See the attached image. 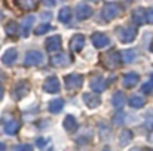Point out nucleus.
Listing matches in <instances>:
<instances>
[{
	"instance_id": "nucleus-1",
	"label": "nucleus",
	"mask_w": 153,
	"mask_h": 151,
	"mask_svg": "<svg viewBox=\"0 0 153 151\" xmlns=\"http://www.w3.org/2000/svg\"><path fill=\"white\" fill-rule=\"evenodd\" d=\"M116 34H117V39L122 43H131L135 39V36H137V30L134 27L122 25V27H117L116 28Z\"/></svg>"
},
{
	"instance_id": "nucleus-2",
	"label": "nucleus",
	"mask_w": 153,
	"mask_h": 151,
	"mask_svg": "<svg viewBox=\"0 0 153 151\" xmlns=\"http://www.w3.org/2000/svg\"><path fill=\"white\" fill-rule=\"evenodd\" d=\"M64 83H65V88L68 91H79L83 85V77L80 74H67L64 77Z\"/></svg>"
},
{
	"instance_id": "nucleus-3",
	"label": "nucleus",
	"mask_w": 153,
	"mask_h": 151,
	"mask_svg": "<svg viewBox=\"0 0 153 151\" xmlns=\"http://www.w3.org/2000/svg\"><path fill=\"white\" fill-rule=\"evenodd\" d=\"M102 62H104V65L107 67V68H110V70H113V68H117L119 65H120V52H116V50H111V52H108V53H105L104 56H102Z\"/></svg>"
},
{
	"instance_id": "nucleus-4",
	"label": "nucleus",
	"mask_w": 153,
	"mask_h": 151,
	"mask_svg": "<svg viewBox=\"0 0 153 151\" xmlns=\"http://www.w3.org/2000/svg\"><path fill=\"white\" fill-rule=\"evenodd\" d=\"M120 9L116 3H111V1H107L104 4V9H102V18L104 21H111L113 18H116L119 15Z\"/></svg>"
},
{
	"instance_id": "nucleus-5",
	"label": "nucleus",
	"mask_w": 153,
	"mask_h": 151,
	"mask_svg": "<svg viewBox=\"0 0 153 151\" xmlns=\"http://www.w3.org/2000/svg\"><path fill=\"white\" fill-rule=\"evenodd\" d=\"M42 61H43V55H42L39 50H30V52H27V55H25L24 64H25L27 67H34V65L42 64Z\"/></svg>"
},
{
	"instance_id": "nucleus-6",
	"label": "nucleus",
	"mask_w": 153,
	"mask_h": 151,
	"mask_svg": "<svg viewBox=\"0 0 153 151\" xmlns=\"http://www.w3.org/2000/svg\"><path fill=\"white\" fill-rule=\"evenodd\" d=\"M91 40H92V45H94L97 49L107 48V46L110 45V39H108L105 34H102V33H94L92 37H91Z\"/></svg>"
},
{
	"instance_id": "nucleus-7",
	"label": "nucleus",
	"mask_w": 153,
	"mask_h": 151,
	"mask_svg": "<svg viewBox=\"0 0 153 151\" xmlns=\"http://www.w3.org/2000/svg\"><path fill=\"white\" fill-rule=\"evenodd\" d=\"M59 80L56 77H48L43 83V91L48 92V94H58L59 92Z\"/></svg>"
},
{
	"instance_id": "nucleus-8",
	"label": "nucleus",
	"mask_w": 153,
	"mask_h": 151,
	"mask_svg": "<svg viewBox=\"0 0 153 151\" xmlns=\"http://www.w3.org/2000/svg\"><path fill=\"white\" fill-rule=\"evenodd\" d=\"M105 88H107V82L102 79L101 76H95V77L91 79V89H92L97 95L101 94V92H104Z\"/></svg>"
},
{
	"instance_id": "nucleus-9",
	"label": "nucleus",
	"mask_w": 153,
	"mask_h": 151,
	"mask_svg": "<svg viewBox=\"0 0 153 151\" xmlns=\"http://www.w3.org/2000/svg\"><path fill=\"white\" fill-rule=\"evenodd\" d=\"M85 46V36L83 34H74L70 40V48L73 52H80Z\"/></svg>"
},
{
	"instance_id": "nucleus-10",
	"label": "nucleus",
	"mask_w": 153,
	"mask_h": 151,
	"mask_svg": "<svg viewBox=\"0 0 153 151\" xmlns=\"http://www.w3.org/2000/svg\"><path fill=\"white\" fill-rule=\"evenodd\" d=\"M92 15V9L86 4V3H80L76 7V16L82 21V19H88Z\"/></svg>"
},
{
	"instance_id": "nucleus-11",
	"label": "nucleus",
	"mask_w": 153,
	"mask_h": 151,
	"mask_svg": "<svg viewBox=\"0 0 153 151\" xmlns=\"http://www.w3.org/2000/svg\"><path fill=\"white\" fill-rule=\"evenodd\" d=\"M28 91H30L28 83L21 82V83H18V85L15 86V89H13V98H15V99H22V98L28 94Z\"/></svg>"
},
{
	"instance_id": "nucleus-12",
	"label": "nucleus",
	"mask_w": 153,
	"mask_h": 151,
	"mask_svg": "<svg viewBox=\"0 0 153 151\" xmlns=\"http://www.w3.org/2000/svg\"><path fill=\"white\" fill-rule=\"evenodd\" d=\"M70 62V58L65 55V53H55V55H52L51 58V64L52 67H64V65H67Z\"/></svg>"
},
{
	"instance_id": "nucleus-13",
	"label": "nucleus",
	"mask_w": 153,
	"mask_h": 151,
	"mask_svg": "<svg viewBox=\"0 0 153 151\" xmlns=\"http://www.w3.org/2000/svg\"><path fill=\"white\" fill-rule=\"evenodd\" d=\"M16 58H18V50L15 49V48H10V49H7L3 53L1 62H3L4 65H12V64L16 61Z\"/></svg>"
},
{
	"instance_id": "nucleus-14",
	"label": "nucleus",
	"mask_w": 153,
	"mask_h": 151,
	"mask_svg": "<svg viewBox=\"0 0 153 151\" xmlns=\"http://www.w3.org/2000/svg\"><path fill=\"white\" fill-rule=\"evenodd\" d=\"M83 102L89 107V108H97V107H100V104H101V99H100V96L97 95V94H83Z\"/></svg>"
},
{
	"instance_id": "nucleus-15",
	"label": "nucleus",
	"mask_w": 153,
	"mask_h": 151,
	"mask_svg": "<svg viewBox=\"0 0 153 151\" xmlns=\"http://www.w3.org/2000/svg\"><path fill=\"white\" fill-rule=\"evenodd\" d=\"M61 37L59 36H52L46 40V49L49 52H58L61 49Z\"/></svg>"
},
{
	"instance_id": "nucleus-16",
	"label": "nucleus",
	"mask_w": 153,
	"mask_h": 151,
	"mask_svg": "<svg viewBox=\"0 0 153 151\" xmlns=\"http://www.w3.org/2000/svg\"><path fill=\"white\" fill-rule=\"evenodd\" d=\"M138 83V74L137 73H128L123 76V86L125 88H134Z\"/></svg>"
},
{
	"instance_id": "nucleus-17",
	"label": "nucleus",
	"mask_w": 153,
	"mask_h": 151,
	"mask_svg": "<svg viewBox=\"0 0 153 151\" xmlns=\"http://www.w3.org/2000/svg\"><path fill=\"white\" fill-rule=\"evenodd\" d=\"M135 58H137V50L128 49V50H122L120 52V61L123 64H131Z\"/></svg>"
},
{
	"instance_id": "nucleus-18",
	"label": "nucleus",
	"mask_w": 153,
	"mask_h": 151,
	"mask_svg": "<svg viewBox=\"0 0 153 151\" xmlns=\"http://www.w3.org/2000/svg\"><path fill=\"white\" fill-rule=\"evenodd\" d=\"M132 19H134V22L137 24V25H143L147 19H146V10L144 9H135L134 10V13H132Z\"/></svg>"
},
{
	"instance_id": "nucleus-19",
	"label": "nucleus",
	"mask_w": 153,
	"mask_h": 151,
	"mask_svg": "<svg viewBox=\"0 0 153 151\" xmlns=\"http://www.w3.org/2000/svg\"><path fill=\"white\" fill-rule=\"evenodd\" d=\"M34 16H27V18H24V21H22V25H21V30H22V36L24 37H27L28 36V31H30V28L33 27V24H34Z\"/></svg>"
},
{
	"instance_id": "nucleus-20",
	"label": "nucleus",
	"mask_w": 153,
	"mask_h": 151,
	"mask_svg": "<svg viewBox=\"0 0 153 151\" xmlns=\"http://www.w3.org/2000/svg\"><path fill=\"white\" fill-rule=\"evenodd\" d=\"M64 127H65V130H68L70 133L74 132V130L77 129V122H76V119L68 114V116L64 119Z\"/></svg>"
},
{
	"instance_id": "nucleus-21",
	"label": "nucleus",
	"mask_w": 153,
	"mask_h": 151,
	"mask_svg": "<svg viewBox=\"0 0 153 151\" xmlns=\"http://www.w3.org/2000/svg\"><path fill=\"white\" fill-rule=\"evenodd\" d=\"M19 130V122L18 120H10L4 124V132L7 135H15Z\"/></svg>"
},
{
	"instance_id": "nucleus-22",
	"label": "nucleus",
	"mask_w": 153,
	"mask_h": 151,
	"mask_svg": "<svg viewBox=\"0 0 153 151\" xmlns=\"http://www.w3.org/2000/svg\"><path fill=\"white\" fill-rule=\"evenodd\" d=\"M113 105L116 107V108H122L123 105H125V102H126V96L122 94V92H116L114 95H113Z\"/></svg>"
},
{
	"instance_id": "nucleus-23",
	"label": "nucleus",
	"mask_w": 153,
	"mask_h": 151,
	"mask_svg": "<svg viewBox=\"0 0 153 151\" xmlns=\"http://www.w3.org/2000/svg\"><path fill=\"white\" fill-rule=\"evenodd\" d=\"M62 107H64V101L61 99V98L53 99V101H51V102H49V111H51L52 114L59 113V111L62 110Z\"/></svg>"
},
{
	"instance_id": "nucleus-24",
	"label": "nucleus",
	"mask_w": 153,
	"mask_h": 151,
	"mask_svg": "<svg viewBox=\"0 0 153 151\" xmlns=\"http://www.w3.org/2000/svg\"><path fill=\"white\" fill-rule=\"evenodd\" d=\"M129 105L132 107V108H141V107H144V104H146V101L143 96H140V95H135V96H132V98H129Z\"/></svg>"
},
{
	"instance_id": "nucleus-25",
	"label": "nucleus",
	"mask_w": 153,
	"mask_h": 151,
	"mask_svg": "<svg viewBox=\"0 0 153 151\" xmlns=\"http://www.w3.org/2000/svg\"><path fill=\"white\" fill-rule=\"evenodd\" d=\"M70 18H71V10L70 7H62L58 13V19L61 22H70Z\"/></svg>"
},
{
	"instance_id": "nucleus-26",
	"label": "nucleus",
	"mask_w": 153,
	"mask_h": 151,
	"mask_svg": "<svg viewBox=\"0 0 153 151\" xmlns=\"http://www.w3.org/2000/svg\"><path fill=\"white\" fill-rule=\"evenodd\" d=\"M131 139H132V132L128 130V129H125V130H122V133H120L119 144H120V145H126L128 142H131Z\"/></svg>"
},
{
	"instance_id": "nucleus-27",
	"label": "nucleus",
	"mask_w": 153,
	"mask_h": 151,
	"mask_svg": "<svg viewBox=\"0 0 153 151\" xmlns=\"http://www.w3.org/2000/svg\"><path fill=\"white\" fill-rule=\"evenodd\" d=\"M4 30H6L7 36H15V34L18 33V30H19V28H18V24H16V22L10 21V22H7V24H6Z\"/></svg>"
},
{
	"instance_id": "nucleus-28",
	"label": "nucleus",
	"mask_w": 153,
	"mask_h": 151,
	"mask_svg": "<svg viewBox=\"0 0 153 151\" xmlns=\"http://www.w3.org/2000/svg\"><path fill=\"white\" fill-rule=\"evenodd\" d=\"M51 30V25L49 24H42V25H39L36 30H34V33L37 34V36H40V34H45V33H48Z\"/></svg>"
},
{
	"instance_id": "nucleus-29",
	"label": "nucleus",
	"mask_w": 153,
	"mask_h": 151,
	"mask_svg": "<svg viewBox=\"0 0 153 151\" xmlns=\"http://www.w3.org/2000/svg\"><path fill=\"white\" fill-rule=\"evenodd\" d=\"M13 151H33V145L30 144H19V145H15Z\"/></svg>"
},
{
	"instance_id": "nucleus-30",
	"label": "nucleus",
	"mask_w": 153,
	"mask_h": 151,
	"mask_svg": "<svg viewBox=\"0 0 153 151\" xmlns=\"http://www.w3.org/2000/svg\"><path fill=\"white\" fill-rule=\"evenodd\" d=\"M19 4H21V6H24L25 9H34V7L37 6V3H36V1H25V0L19 1Z\"/></svg>"
},
{
	"instance_id": "nucleus-31",
	"label": "nucleus",
	"mask_w": 153,
	"mask_h": 151,
	"mask_svg": "<svg viewBox=\"0 0 153 151\" xmlns=\"http://www.w3.org/2000/svg\"><path fill=\"white\" fill-rule=\"evenodd\" d=\"M36 144H37V147H40V148H43L46 144H48V139H45V138H37V141H36Z\"/></svg>"
},
{
	"instance_id": "nucleus-32",
	"label": "nucleus",
	"mask_w": 153,
	"mask_h": 151,
	"mask_svg": "<svg viewBox=\"0 0 153 151\" xmlns=\"http://www.w3.org/2000/svg\"><path fill=\"white\" fill-rule=\"evenodd\" d=\"M146 19H147L150 24H153V7L152 9H149V10L146 12Z\"/></svg>"
},
{
	"instance_id": "nucleus-33",
	"label": "nucleus",
	"mask_w": 153,
	"mask_h": 151,
	"mask_svg": "<svg viewBox=\"0 0 153 151\" xmlns=\"http://www.w3.org/2000/svg\"><path fill=\"white\" fill-rule=\"evenodd\" d=\"M152 89H153V83H152V82H149V83L143 85V91H144L146 94H147V92H150Z\"/></svg>"
},
{
	"instance_id": "nucleus-34",
	"label": "nucleus",
	"mask_w": 153,
	"mask_h": 151,
	"mask_svg": "<svg viewBox=\"0 0 153 151\" xmlns=\"http://www.w3.org/2000/svg\"><path fill=\"white\" fill-rule=\"evenodd\" d=\"M129 151H153V150H146V148H138V147H135V148H132V150Z\"/></svg>"
},
{
	"instance_id": "nucleus-35",
	"label": "nucleus",
	"mask_w": 153,
	"mask_h": 151,
	"mask_svg": "<svg viewBox=\"0 0 153 151\" xmlns=\"http://www.w3.org/2000/svg\"><path fill=\"white\" fill-rule=\"evenodd\" d=\"M3 96H4V91H3V88H0V101L3 99Z\"/></svg>"
},
{
	"instance_id": "nucleus-36",
	"label": "nucleus",
	"mask_w": 153,
	"mask_h": 151,
	"mask_svg": "<svg viewBox=\"0 0 153 151\" xmlns=\"http://www.w3.org/2000/svg\"><path fill=\"white\" fill-rule=\"evenodd\" d=\"M0 151H7L6 150V145H4V144H1V142H0Z\"/></svg>"
},
{
	"instance_id": "nucleus-37",
	"label": "nucleus",
	"mask_w": 153,
	"mask_h": 151,
	"mask_svg": "<svg viewBox=\"0 0 153 151\" xmlns=\"http://www.w3.org/2000/svg\"><path fill=\"white\" fill-rule=\"evenodd\" d=\"M1 16H3V15H1V12H0V19H1Z\"/></svg>"
},
{
	"instance_id": "nucleus-38",
	"label": "nucleus",
	"mask_w": 153,
	"mask_h": 151,
	"mask_svg": "<svg viewBox=\"0 0 153 151\" xmlns=\"http://www.w3.org/2000/svg\"><path fill=\"white\" fill-rule=\"evenodd\" d=\"M104 151H110V150H108V148H105V150H104Z\"/></svg>"
},
{
	"instance_id": "nucleus-39",
	"label": "nucleus",
	"mask_w": 153,
	"mask_h": 151,
	"mask_svg": "<svg viewBox=\"0 0 153 151\" xmlns=\"http://www.w3.org/2000/svg\"><path fill=\"white\" fill-rule=\"evenodd\" d=\"M152 50H153V43H152Z\"/></svg>"
}]
</instances>
